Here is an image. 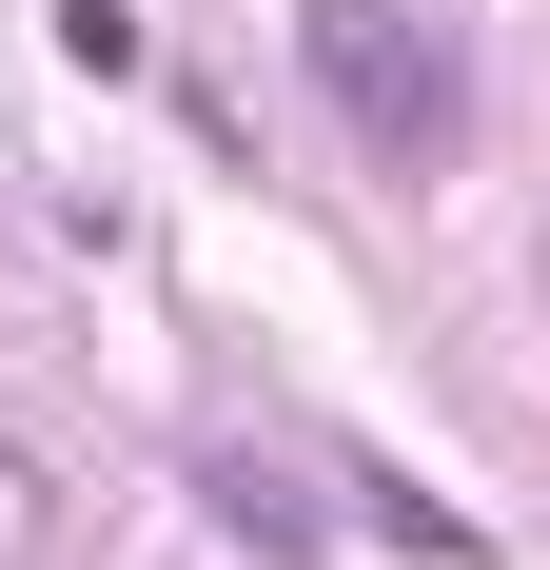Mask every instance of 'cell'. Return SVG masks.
Listing matches in <instances>:
<instances>
[{
    "label": "cell",
    "mask_w": 550,
    "mask_h": 570,
    "mask_svg": "<svg viewBox=\"0 0 550 570\" xmlns=\"http://www.w3.org/2000/svg\"><path fill=\"white\" fill-rule=\"evenodd\" d=\"M295 79L354 118L374 177H452L472 158V59H452V20H413V0H295Z\"/></svg>",
    "instance_id": "1"
},
{
    "label": "cell",
    "mask_w": 550,
    "mask_h": 570,
    "mask_svg": "<svg viewBox=\"0 0 550 570\" xmlns=\"http://www.w3.org/2000/svg\"><path fill=\"white\" fill-rule=\"evenodd\" d=\"M354 512H374V531H393L413 570H472V551H492V531L452 512V492H413V472H354Z\"/></svg>",
    "instance_id": "3"
},
{
    "label": "cell",
    "mask_w": 550,
    "mask_h": 570,
    "mask_svg": "<svg viewBox=\"0 0 550 570\" xmlns=\"http://www.w3.org/2000/svg\"><path fill=\"white\" fill-rule=\"evenodd\" d=\"M197 492H217V512H236V551H275V570L315 551V492H295V472H275V453H197Z\"/></svg>",
    "instance_id": "2"
},
{
    "label": "cell",
    "mask_w": 550,
    "mask_h": 570,
    "mask_svg": "<svg viewBox=\"0 0 550 570\" xmlns=\"http://www.w3.org/2000/svg\"><path fill=\"white\" fill-rule=\"evenodd\" d=\"M59 59L79 79H138V0H59Z\"/></svg>",
    "instance_id": "5"
},
{
    "label": "cell",
    "mask_w": 550,
    "mask_h": 570,
    "mask_svg": "<svg viewBox=\"0 0 550 570\" xmlns=\"http://www.w3.org/2000/svg\"><path fill=\"white\" fill-rule=\"evenodd\" d=\"M40 531H59V472L0 433V570H40Z\"/></svg>",
    "instance_id": "4"
}]
</instances>
